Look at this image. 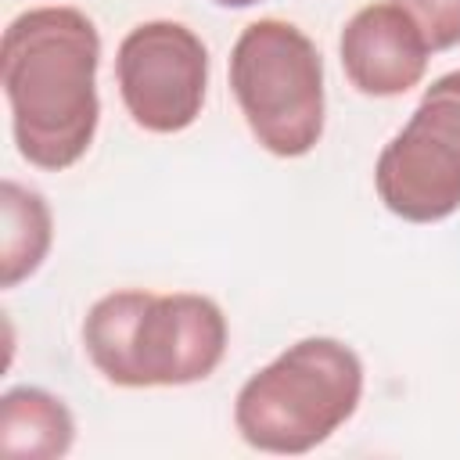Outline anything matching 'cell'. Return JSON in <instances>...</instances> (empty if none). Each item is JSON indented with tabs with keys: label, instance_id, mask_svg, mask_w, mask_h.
Listing matches in <instances>:
<instances>
[{
	"label": "cell",
	"instance_id": "30bf717a",
	"mask_svg": "<svg viewBox=\"0 0 460 460\" xmlns=\"http://www.w3.org/2000/svg\"><path fill=\"white\" fill-rule=\"evenodd\" d=\"M431 50H453L460 47V0H395Z\"/></svg>",
	"mask_w": 460,
	"mask_h": 460
},
{
	"label": "cell",
	"instance_id": "ba28073f",
	"mask_svg": "<svg viewBox=\"0 0 460 460\" xmlns=\"http://www.w3.org/2000/svg\"><path fill=\"white\" fill-rule=\"evenodd\" d=\"M75 442L68 406L36 385L7 388L0 399V453L11 460H54Z\"/></svg>",
	"mask_w": 460,
	"mask_h": 460
},
{
	"label": "cell",
	"instance_id": "5b68a950",
	"mask_svg": "<svg viewBox=\"0 0 460 460\" xmlns=\"http://www.w3.org/2000/svg\"><path fill=\"white\" fill-rule=\"evenodd\" d=\"M374 187L406 223H442L460 208V68L438 75L381 147Z\"/></svg>",
	"mask_w": 460,
	"mask_h": 460
},
{
	"label": "cell",
	"instance_id": "8992f818",
	"mask_svg": "<svg viewBox=\"0 0 460 460\" xmlns=\"http://www.w3.org/2000/svg\"><path fill=\"white\" fill-rule=\"evenodd\" d=\"M115 83L126 115L140 129L158 137L183 133L205 104L208 50L183 22H140L115 50Z\"/></svg>",
	"mask_w": 460,
	"mask_h": 460
},
{
	"label": "cell",
	"instance_id": "9c48e42d",
	"mask_svg": "<svg viewBox=\"0 0 460 460\" xmlns=\"http://www.w3.org/2000/svg\"><path fill=\"white\" fill-rule=\"evenodd\" d=\"M0 284L18 288L43 266L54 241V219L43 194L14 180L0 183Z\"/></svg>",
	"mask_w": 460,
	"mask_h": 460
},
{
	"label": "cell",
	"instance_id": "6da1fadb",
	"mask_svg": "<svg viewBox=\"0 0 460 460\" xmlns=\"http://www.w3.org/2000/svg\"><path fill=\"white\" fill-rule=\"evenodd\" d=\"M4 97L18 155L47 172L75 165L97 133L101 32L79 7H32L4 29Z\"/></svg>",
	"mask_w": 460,
	"mask_h": 460
},
{
	"label": "cell",
	"instance_id": "7a4b0ae2",
	"mask_svg": "<svg viewBox=\"0 0 460 460\" xmlns=\"http://www.w3.org/2000/svg\"><path fill=\"white\" fill-rule=\"evenodd\" d=\"M226 316L208 295L140 288L97 298L83 320V349L119 388H180L205 381L226 356Z\"/></svg>",
	"mask_w": 460,
	"mask_h": 460
},
{
	"label": "cell",
	"instance_id": "52a82bcc",
	"mask_svg": "<svg viewBox=\"0 0 460 460\" xmlns=\"http://www.w3.org/2000/svg\"><path fill=\"white\" fill-rule=\"evenodd\" d=\"M345 79L367 97H402L428 72V40L395 4L359 7L338 40Z\"/></svg>",
	"mask_w": 460,
	"mask_h": 460
},
{
	"label": "cell",
	"instance_id": "8fae6325",
	"mask_svg": "<svg viewBox=\"0 0 460 460\" xmlns=\"http://www.w3.org/2000/svg\"><path fill=\"white\" fill-rule=\"evenodd\" d=\"M212 4H219V7H252L259 0H212Z\"/></svg>",
	"mask_w": 460,
	"mask_h": 460
},
{
	"label": "cell",
	"instance_id": "277c9868",
	"mask_svg": "<svg viewBox=\"0 0 460 460\" xmlns=\"http://www.w3.org/2000/svg\"><path fill=\"white\" fill-rule=\"evenodd\" d=\"M230 93L277 158H302L323 137V61L316 43L284 18L241 29L230 50Z\"/></svg>",
	"mask_w": 460,
	"mask_h": 460
},
{
	"label": "cell",
	"instance_id": "3957f363",
	"mask_svg": "<svg viewBox=\"0 0 460 460\" xmlns=\"http://www.w3.org/2000/svg\"><path fill=\"white\" fill-rule=\"evenodd\" d=\"M363 399V363L338 338H302L255 370L234 399V428L259 453L323 446Z\"/></svg>",
	"mask_w": 460,
	"mask_h": 460
}]
</instances>
